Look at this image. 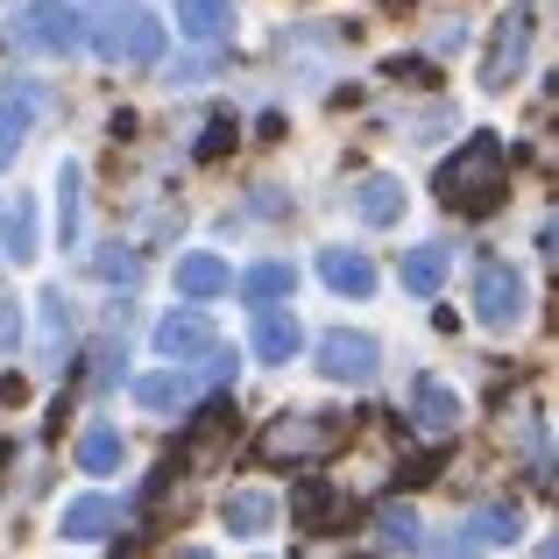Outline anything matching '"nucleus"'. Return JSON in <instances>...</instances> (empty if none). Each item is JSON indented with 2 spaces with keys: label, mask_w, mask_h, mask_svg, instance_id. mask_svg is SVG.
Segmentation results:
<instances>
[{
  "label": "nucleus",
  "mask_w": 559,
  "mask_h": 559,
  "mask_svg": "<svg viewBox=\"0 0 559 559\" xmlns=\"http://www.w3.org/2000/svg\"><path fill=\"white\" fill-rule=\"evenodd\" d=\"M99 57H107V64H142L150 71L156 57H164V22H156L150 8H114L107 22H99Z\"/></svg>",
  "instance_id": "f03ea898"
},
{
  "label": "nucleus",
  "mask_w": 559,
  "mask_h": 559,
  "mask_svg": "<svg viewBox=\"0 0 559 559\" xmlns=\"http://www.w3.org/2000/svg\"><path fill=\"white\" fill-rule=\"evenodd\" d=\"M241 290H248V305H255V312H262V305H284L290 298V262H255V270H248L241 276Z\"/></svg>",
  "instance_id": "4be33fe9"
},
{
  "label": "nucleus",
  "mask_w": 559,
  "mask_h": 559,
  "mask_svg": "<svg viewBox=\"0 0 559 559\" xmlns=\"http://www.w3.org/2000/svg\"><path fill=\"white\" fill-rule=\"evenodd\" d=\"M213 326H205V312H164V326H156V355L170 361H205L213 355Z\"/></svg>",
  "instance_id": "6e6552de"
},
{
  "label": "nucleus",
  "mask_w": 559,
  "mask_h": 559,
  "mask_svg": "<svg viewBox=\"0 0 559 559\" xmlns=\"http://www.w3.org/2000/svg\"><path fill=\"white\" fill-rule=\"evenodd\" d=\"M219 524H227L234 538H262L276 524V496L270 489H227V503H219Z\"/></svg>",
  "instance_id": "9b49d317"
},
{
  "label": "nucleus",
  "mask_w": 559,
  "mask_h": 559,
  "mask_svg": "<svg viewBox=\"0 0 559 559\" xmlns=\"http://www.w3.org/2000/svg\"><path fill=\"white\" fill-rule=\"evenodd\" d=\"M135 404H142V411H164V418H170L178 404H191V382H185L178 369H156V376L135 382Z\"/></svg>",
  "instance_id": "412c9836"
},
{
  "label": "nucleus",
  "mask_w": 559,
  "mask_h": 559,
  "mask_svg": "<svg viewBox=\"0 0 559 559\" xmlns=\"http://www.w3.org/2000/svg\"><path fill=\"white\" fill-rule=\"evenodd\" d=\"M524 57H532V0H518V8L496 22V43H489V57H481V85L503 93V85L524 71Z\"/></svg>",
  "instance_id": "20e7f679"
},
{
  "label": "nucleus",
  "mask_w": 559,
  "mask_h": 559,
  "mask_svg": "<svg viewBox=\"0 0 559 559\" xmlns=\"http://www.w3.org/2000/svg\"><path fill=\"white\" fill-rule=\"evenodd\" d=\"M546 248H552V255H559V213L546 219Z\"/></svg>",
  "instance_id": "2f4dec72"
},
{
  "label": "nucleus",
  "mask_w": 559,
  "mask_h": 559,
  "mask_svg": "<svg viewBox=\"0 0 559 559\" xmlns=\"http://www.w3.org/2000/svg\"><path fill=\"white\" fill-rule=\"evenodd\" d=\"M14 150H22V114H14V107H0V164H8Z\"/></svg>",
  "instance_id": "c756f323"
},
{
  "label": "nucleus",
  "mask_w": 559,
  "mask_h": 559,
  "mask_svg": "<svg viewBox=\"0 0 559 559\" xmlns=\"http://www.w3.org/2000/svg\"><path fill=\"white\" fill-rule=\"evenodd\" d=\"M219 447H234V404H227V396H219V404H213V411H205V418L185 432V447H178V467H205Z\"/></svg>",
  "instance_id": "1a4fd4ad"
},
{
  "label": "nucleus",
  "mask_w": 559,
  "mask_h": 559,
  "mask_svg": "<svg viewBox=\"0 0 559 559\" xmlns=\"http://www.w3.org/2000/svg\"><path fill=\"white\" fill-rule=\"evenodd\" d=\"M227 22H234V8H227V0H178V28H185L191 43L227 36Z\"/></svg>",
  "instance_id": "aec40b11"
},
{
  "label": "nucleus",
  "mask_w": 559,
  "mask_h": 559,
  "mask_svg": "<svg viewBox=\"0 0 559 559\" xmlns=\"http://www.w3.org/2000/svg\"><path fill=\"white\" fill-rule=\"evenodd\" d=\"M178 290L185 298H227V262L219 255H178Z\"/></svg>",
  "instance_id": "dca6fc26"
},
{
  "label": "nucleus",
  "mask_w": 559,
  "mask_h": 559,
  "mask_svg": "<svg viewBox=\"0 0 559 559\" xmlns=\"http://www.w3.org/2000/svg\"><path fill=\"white\" fill-rule=\"evenodd\" d=\"M298 347H305L298 319H290V312H276V305H262V312H255V355H262V361H276V369H284V361L298 355Z\"/></svg>",
  "instance_id": "ddd939ff"
},
{
  "label": "nucleus",
  "mask_w": 559,
  "mask_h": 559,
  "mask_svg": "<svg viewBox=\"0 0 559 559\" xmlns=\"http://www.w3.org/2000/svg\"><path fill=\"white\" fill-rule=\"evenodd\" d=\"M114 524H121V510H114L107 496H79V503H64V532L71 538H107Z\"/></svg>",
  "instance_id": "6ab92c4d"
},
{
  "label": "nucleus",
  "mask_w": 559,
  "mask_h": 559,
  "mask_svg": "<svg viewBox=\"0 0 559 559\" xmlns=\"http://www.w3.org/2000/svg\"><path fill=\"white\" fill-rule=\"evenodd\" d=\"M290 518H298L305 532H333V518H341V489H333L326 475H305L298 489H290Z\"/></svg>",
  "instance_id": "f8f14e48"
},
{
  "label": "nucleus",
  "mask_w": 559,
  "mask_h": 559,
  "mask_svg": "<svg viewBox=\"0 0 559 559\" xmlns=\"http://www.w3.org/2000/svg\"><path fill=\"white\" fill-rule=\"evenodd\" d=\"M99 276H114V284H128V276H135V255H114V248H107V255H99Z\"/></svg>",
  "instance_id": "7c9ffc66"
},
{
  "label": "nucleus",
  "mask_w": 559,
  "mask_h": 559,
  "mask_svg": "<svg viewBox=\"0 0 559 559\" xmlns=\"http://www.w3.org/2000/svg\"><path fill=\"white\" fill-rule=\"evenodd\" d=\"M396 276H404L411 298H432V290L447 284V248H411V255L396 262Z\"/></svg>",
  "instance_id": "f3484780"
},
{
  "label": "nucleus",
  "mask_w": 559,
  "mask_h": 559,
  "mask_svg": "<svg viewBox=\"0 0 559 559\" xmlns=\"http://www.w3.org/2000/svg\"><path fill=\"white\" fill-rule=\"evenodd\" d=\"M376 538H382V546H396V552H411V546H418V518H411L404 503H390L376 518Z\"/></svg>",
  "instance_id": "a878e982"
},
{
  "label": "nucleus",
  "mask_w": 559,
  "mask_h": 559,
  "mask_svg": "<svg viewBox=\"0 0 559 559\" xmlns=\"http://www.w3.org/2000/svg\"><path fill=\"white\" fill-rule=\"evenodd\" d=\"M22 347V312H14V298H0V355H14Z\"/></svg>",
  "instance_id": "c85d7f7f"
},
{
  "label": "nucleus",
  "mask_w": 559,
  "mask_h": 559,
  "mask_svg": "<svg viewBox=\"0 0 559 559\" xmlns=\"http://www.w3.org/2000/svg\"><path fill=\"white\" fill-rule=\"evenodd\" d=\"M503 191H510V156H503V142L481 128V135H467L461 150L447 156V170H439V199L453 205V213H467V219H489L496 205H503Z\"/></svg>",
  "instance_id": "f257e3e1"
},
{
  "label": "nucleus",
  "mask_w": 559,
  "mask_h": 559,
  "mask_svg": "<svg viewBox=\"0 0 559 559\" xmlns=\"http://www.w3.org/2000/svg\"><path fill=\"white\" fill-rule=\"evenodd\" d=\"M524 312H532V298H524V270H518V262H481V276H475V319H481V326H496V333H510Z\"/></svg>",
  "instance_id": "7ed1b4c3"
},
{
  "label": "nucleus",
  "mask_w": 559,
  "mask_h": 559,
  "mask_svg": "<svg viewBox=\"0 0 559 559\" xmlns=\"http://www.w3.org/2000/svg\"><path fill=\"white\" fill-rule=\"evenodd\" d=\"M411 425H418V432H432V439H447L453 425H461V396H453L439 376H425L418 390H411Z\"/></svg>",
  "instance_id": "9d476101"
},
{
  "label": "nucleus",
  "mask_w": 559,
  "mask_h": 559,
  "mask_svg": "<svg viewBox=\"0 0 559 559\" xmlns=\"http://www.w3.org/2000/svg\"><path fill=\"white\" fill-rule=\"evenodd\" d=\"M22 36L36 43V50H79V8H71V0H28V14H22Z\"/></svg>",
  "instance_id": "423d86ee"
},
{
  "label": "nucleus",
  "mask_w": 559,
  "mask_h": 559,
  "mask_svg": "<svg viewBox=\"0 0 559 559\" xmlns=\"http://www.w3.org/2000/svg\"><path fill=\"white\" fill-rule=\"evenodd\" d=\"M79 467H85V475H114V467H121V432H114V425H85Z\"/></svg>",
  "instance_id": "5701e85b"
},
{
  "label": "nucleus",
  "mask_w": 559,
  "mask_h": 559,
  "mask_svg": "<svg viewBox=\"0 0 559 559\" xmlns=\"http://www.w3.org/2000/svg\"><path fill=\"white\" fill-rule=\"evenodd\" d=\"M361 219H369V227H396V219H404V185L396 178H361Z\"/></svg>",
  "instance_id": "a211bd4d"
},
{
  "label": "nucleus",
  "mask_w": 559,
  "mask_h": 559,
  "mask_svg": "<svg viewBox=\"0 0 559 559\" xmlns=\"http://www.w3.org/2000/svg\"><path fill=\"white\" fill-rule=\"evenodd\" d=\"M43 333H50L57 355H71V312H64V298H57V290L43 298ZM57 355H50V361H57Z\"/></svg>",
  "instance_id": "bb28decb"
},
{
  "label": "nucleus",
  "mask_w": 559,
  "mask_h": 559,
  "mask_svg": "<svg viewBox=\"0 0 559 559\" xmlns=\"http://www.w3.org/2000/svg\"><path fill=\"white\" fill-rule=\"evenodd\" d=\"M319 376L326 382H376V341L333 326L326 341H319Z\"/></svg>",
  "instance_id": "39448f33"
},
{
  "label": "nucleus",
  "mask_w": 559,
  "mask_h": 559,
  "mask_svg": "<svg viewBox=\"0 0 559 559\" xmlns=\"http://www.w3.org/2000/svg\"><path fill=\"white\" fill-rule=\"evenodd\" d=\"M79 234V164L57 170V241H71Z\"/></svg>",
  "instance_id": "393cba45"
},
{
  "label": "nucleus",
  "mask_w": 559,
  "mask_h": 559,
  "mask_svg": "<svg viewBox=\"0 0 559 559\" xmlns=\"http://www.w3.org/2000/svg\"><path fill=\"white\" fill-rule=\"evenodd\" d=\"M219 150H234V121L219 114V121H205V135H199V164H213Z\"/></svg>",
  "instance_id": "cd10ccee"
},
{
  "label": "nucleus",
  "mask_w": 559,
  "mask_h": 559,
  "mask_svg": "<svg viewBox=\"0 0 559 559\" xmlns=\"http://www.w3.org/2000/svg\"><path fill=\"white\" fill-rule=\"evenodd\" d=\"M341 432V425H270V432H262V461H284V453H312V447H326V439Z\"/></svg>",
  "instance_id": "2eb2a0df"
},
{
  "label": "nucleus",
  "mask_w": 559,
  "mask_h": 559,
  "mask_svg": "<svg viewBox=\"0 0 559 559\" xmlns=\"http://www.w3.org/2000/svg\"><path fill=\"white\" fill-rule=\"evenodd\" d=\"M518 532H524V518H518V503H481L475 518L453 532V552H489V546H518Z\"/></svg>",
  "instance_id": "0eeeda50"
},
{
  "label": "nucleus",
  "mask_w": 559,
  "mask_h": 559,
  "mask_svg": "<svg viewBox=\"0 0 559 559\" xmlns=\"http://www.w3.org/2000/svg\"><path fill=\"white\" fill-rule=\"evenodd\" d=\"M8 255L14 262H36V205H28V199L8 205Z\"/></svg>",
  "instance_id": "b1692460"
},
{
  "label": "nucleus",
  "mask_w": 559,
  "mask_h": 559,
  "mask_svg": "<svg viewBox=\"0 0 559 559\" xmlns=\"http://www.w3.org/2000/svg\"><path fill=\"white\" fill-rule=\"evenodd\" d=\"M319 276H326L333 290H347V298H369L376 290V262L355 255V248H326V255H319Z\"/></svg>",
  "instance_id": "4468645a"
}]
</instances>
